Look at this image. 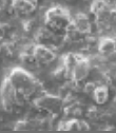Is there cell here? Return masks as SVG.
Returning <instances> with one entry per match:
<instances>
[{
  "instance_id": "obj_1",
  "label": "cell",
  "mask_w": 116,
  "mask_h": 133,
  "mask_svg": "<svg viewBox=\"0 0 116 133\" xmlns=\"http://www.w3.org/2000/svg\"><path fill=\"white\" fill-rule=\"evenodd\" d=\"M32 54L34 56L36 62L40 66H46L57 58L55 50H53L52 48H50L47 45L40 44V43H37L34 45Z\"/></svg>"
},
{
  "instance_id": "obj_2",
  "label": "cell",
  "mask_w": 116,
  "mask_h": 133,
  "mask_svg": "<svg viewBox=\"0 0 116 133\" xmlns=\"http://www.w3.org/2000/svg\"><path fill=\"white\" fill-rule=\"evenodd\" d=\"M92 64L90 59L84 55H80L77 63L75 64L72 72V80L74 82H84L88 79Z\"/></svg>"
},
{
  "instance_id": "obj_3",
  "label": "cell",
  "mask_w": 116,
  "mask_h": 133,
  "mask_svg": "<svg viewBox=\"0 0 116 133\" xmlns=\"http://www.w3.org/2000/svg\"><path fill=\"white\" fill-rule=\"evenodd\" d=\"M36 8L30 0H12V9L17 17H28L35 12Z\"/></svg>"
},
{
  "instance_id": "obj_4",
  "label": "cell",
  "mask_w": 116,
  "mask_h": 133,
  "mask_svg": "<svg viewBox=\"0 0 116 133\" xmlns=\"http://www.w3.org/2000/svg\"><path fill=\"white\" fill-rule=\"evenodd\" d=\"M98 53L103 57L108 58L109 56L116 53V40L109 36H104L98 41Z\"/></svg>"
},
{
  "instance_id": "obj_5",
  "label": "cell",
  "mask_w": 116,
  "mask_h": 133,
  "mask_svg": "<svg viewBox=\"0 0 116 133\" xmlns=\"http://www.w3.org/2000/svg\"><path fill=\"white\" fill-rule=\"evenodd\" d=\"M93 101L97 104V105H100L104 106L108 103L109 98H110V89L107 85H100V86H97L93 95Z\"/></svg>"
}]
</instances>
